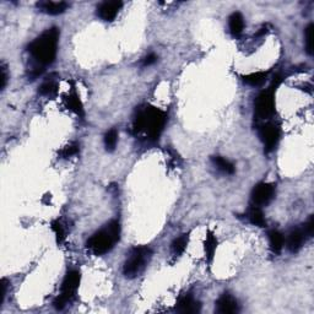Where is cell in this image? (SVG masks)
<instances>
[{
    "label": "cell",
    "instance_id": "6da1fadb",
    "mask_svg": "<svg viewBox=\"0 0 314 314\" xmlns=\"http://www.w3.org/2000/svg\"><path fill=\"white\" fill-rule=\"evenodd\" d=\"M167 116L162 109L153 106L139 108L133 119L131 131L135 135L144 134L148 141H157L164 131Z\"/></svg>",
    "mask_w": 314,
    "mask_h": 314
},
{
    "label": "cell",
    "instance_id": "7a4b0ae2",
    "mask_svg": "<svg viewBox=\"0 0 314 314\" xmlns=\"http://www.w3.org/2000/svg\"><path fill=\"white\" fill-rule=\"evenodd\" d=\"M58 41H59V30L53 27L48 28L31 43L28 50L35 59L36 64L43 67L54 62L57 57Z\"/></svg>",
    "mask_w": 314,
    "mask_h": 314
},
{
    "label": "cell",
    "instance_id": "3957f363",
    "mask_svg": "<svg viewBox=\"0 0 314 314\" xmlns=\"http://www.w3.org/2000/svg\"><path fill=\"white\" fill-rule=\"evenodd\" d=\"M121 237V226L118 221H111L102 230L96 232L87 241V248L94 254L102 255L108 253Z\"/></svg>",
    "mask_w": 314,
    "mask_h": 314
},
{
    "label": "cell",
    "instance_id": "277c9868",
    "mask_svg": "<svg viewBox=\"0 0 314 314\" xmlns=\"http://www.w3.org/2000/svg\"><path fill=\"white\" fill-rule=\"evenodd\" d=\"M281 82V77L276 76L269 89L260 92L254 102V112L257 118L266 119L275 113V91Z\"/></svg>",
    "mask_w": 314,
    "mask_h": 314
},
{
    "label": "cell",
    "instance_id": "5b68a950",
    "mask_svg": "<svg viewBox=\"0 0 314 314\" xmlns=\"http://www.w3.org/2000/svg\"><path fill=\"white\" fill-rule=\"evenodd\" d=\"M151 259V250L147 247H136L129 253L124 263V275L126 277H135L145 269Z\"/></svg>",
    "mask_w": 314,
    "mask_h": 314
},
{
    "label": "cell",
    "instance_id": "8992f818",
    "mask_svg": "<svg viewBox=\"0 0 314 314\" xmlns=\"http://www.w3.org/2000/svg\"><path fill=\"white\" fill-rule=\"evenodd\" d=\"M80 280H81V275L76 270H72L67 274L64 281L62 284V290H60V294L57 297L53 306L57 309H63L65 307V304L75 296L76 290L80 285Z\"/></svg>",
    "mask_w": 314,
    "mask_h": 314
},
{
    "label": "cell",
    "instance_id": "52a82bcc",
    "mask_svg": "<svg viewBox=\"0 0 314 314\" xmlns=\"http://www.w3.org/2000/svg\"><path fill=\"white\" fill-rule=\"evenodd\" d=\"M260 140L264 144V147L267 152L274 150L276 147L280 139V129L275 124L266 123L263 124L259 129Z\"/></svg>",
    "mask_w": 314,
    "mask_h": 314
},
{
    "label": "cell",
    "instance_id": "ba28073f",
    "mask_svg": "<svg viewBox=\"0 0 314 314\" xmlns=\"http://www.w3.org/2000/svg\"><path fill=\"white\" fill-rule=\"evenodd\" d=\"M275 195V188L272 184L259 183L252 192V200L254 205H267Z\"/></svg>",
    "mask_w": 314,
    "mask_h": 314
},
{
    "label": "cell",
    "instance_id": "9c48e42d",
    "mask_svg": "<svg viewBox=\"0 0 314 314\" xmlns=\"http://www.w3.org/2000/svg\"><path fill=\"white\" fill-rule=\"evenodd\" d=\"M123 6L121 1H104L97 9V14L103 21H113Z\"/></svg>",
    "mask_w": 314,
    "mask_h": 314
},
{
    "label": "cell",
    "instance_id": "30bf717a",
    "mask_svg": "<svg viewBox=\"0 0 314 314\" xmlns=\"http://www.w3.org/2000/svg\"><path fill=\"white\" fill-rule=\"evenodd\" d=\"M216 311L221 314H233L240 311V306L235 297L228 293H223L216 302Z\"/></svg>",
    "mask_w": 314,
    "mask_h": 314
},
{
    "label": "cell",
    "instance_id": "8fae6325",
    "mask_svg": "<svg viewBox=\"0 0 314 314\" xmlns=\"http://www.w3.org/2000/svg\"><path fill=\"white\" fill-rule=\"evenodd\" d=\"M304 240H306V235H304L303 230L302 228H296V230H292L291 232L289 233V237H287V248H289L290 252L296 253L301 249L302 244H303Z\"/></svg>",
    "mask_w": 314,
    "mask_h": 314
},
{
    "label": "cell",
    "instance_id": "7c38bea8",
    "mask_svg": "<svg viewBox=\"0 0 314 314\" xmlns=\"http://www.w3.org/2000/svg\"><path fill=\"white\" fill-rule=\"evenodd\" d=\"M37 8L41 11L49 15H59L68 9V4L64 1H40Z\"/></svg>",
    "mask_w": 314,
    "mask_h": 314
},
{
    "label": "cell",
    "instance_id": "4fadbf2b",
    "mask_svg": "<svg viewBox=\"0 0 314 314\" xmlns=\"http://www.w3.org/2000/svg\"><path fill=\"white\" fill-rule=\"evenodd\" d=\"M176 311L179 313H198L200 311V303L192 296H183L177 303Z\"/></svg>",
    "mask_w": 314,
    "mask_h": 314
},
{
    "label": "cell",
    "instance_id": "5bb4252c",
    "mask_svg": "<svg viewBox=\"0 0 314 314\" xmlns=\"http://www.w3.org/2000/svg\"><path fill=\"white\" fill-rule=\"evenodd\" d=\"M65 104H67L68 108H69L70 111L74 112L76 116L81 117V118L85 116V111H84V106H82V102L75 90H72V92H69V95L65 97Z\"/></svg>",
    "mask_w": 314,
    "mask_h": 314
},
{
    "label": "cell",
    "instance_id": "9a60e30c",
    "mask_svg": "<svg viewBox=\"0 0 314 314\" xmlns=\"http://www.w3.org/2000/svg\"><path fill=\"white\" fill-rule=\"evenodd\" d=\"M267 238H269L270 249H271L272 253H275V254H279L285 244L284 236H282L279 231L271 230L267 233Z\"/></svg>",
    "mask_w": 314,
    "mask_h": 314
},
{
    "label": "cell",
    "instance_id": "2e32d148",
    "mask_svg": "<svg viewBox=\"0 0 314 314\" xmlns=\"http://www.w3.org/2000/svg\"><path fill=\"white\" fill-rule=\"evenodd\" d=\"M228 27H230V32L233 36H238L242 33L243 28H244V20L243 16L240 13H233L228 19Z\"/></svg>",
    "mask_w": 314,
    "mask_h": 314
},
{
    "label": "cell",
    "instance_id": "e0dca14e",
    "mask_svg": "<svg viewBox=\"0 0 314 314\" xmlns=\"http://www.w3.org/2000/svg\"><path fill=\"white\" fill-rule=\"evenodd\" d=\"M213 164L218 171H221L222 173L225 174H233L235 173V166H233L232 162H230L228 160L223 159L221 156H214L213 159Z\"/></svg>",
    "mask_w": 314,
    "mask_h": 314
},
{
    "label": "cell",
    "instance_id": "ac0fdd59",
    "mask_svg": "<svg viewBox=\"0 0 314 314\" xmlns=\"http://www.w3.org/2000/svg\"><path fill=\"white\" fill-rule=\"evenodd\" d=\"M188 242H189L188 235H182L179 236L178 238H176L171 245V250L173 257H181V255L184 253V250L187 249Z\"/></svg>",
    "mask_w": 314,
    "mask_h": 314
},
{
    "label": "cell",
    "instance_id": "d6986e66",
    "mask_svg": "<svg viewBox=\"0 0 314 314\" xmlns=\"http://www.w3.org/2000/svg\"><path fill=\"white\" fill-rule=\"evenodd\" d=\"M266 79H267L266 72H252V74L243 76V81L248 85H252V86H260V85H263L265 81H266Z\"/></svg>",
    "mask_w": 314,
    "mask_h": 314
},
{
    "label": "cell",
    "instance_id": "ffe728a7",
    "mask_svg": "<svg viewBox=\"0 0 314 314\" xmlns=\"http://www.w3.org/2000/svg\"><path fill=\"white\" fill-rule=\"evenodd\" d=\"M248 218H249V221L253 225L258 226V227H264V226L266 225L264 214H263V211L260 210L258 206H253V208L250 209L249 213H248Z\"/></svg>",
    "mask_w": 314,
    "mask_h": 314
},
{
    "label": "cell",
    "instance_id": "44dd1931",
    "mask_svg": "<svg viewBox=\"0 0 314 314\" xmlns=\"http://www.w3.org/2000/svg\"><path fill=\"white\" fill-rule=\"evenodd\" d=\"M216 247H217V240H216V237L213 235V233L209 232L208 236H206V240H205V253H206V257H208L209 262H210V260H213L214 254H215Z\"/></svg>",
    "mask_w": 314,
    "mask_h": 314
},
{
    "label": "cell",
    "instance_id": "7402d4cb",
    "mask_svg": "<svg viewBox=\"0 0 314 314\" xmlns=\"http://www.w3.org/2000/svg\"><path fill=\"white\" fill-rule=\"evenodd\" d=\"M58 92V85L54 80H46L40 86V94L43 96H55Z\"/></svg>",
    "mask_w": 314,
    "mask_h": 314
},
{
    "label": "cell",
    "instance_id": "603a6c76",
    "mask_svg": "<svg viewBox=\"0 0 314 314\" xmlns=\"http://www.w3.org/2000/svg\"><path fill=\"white\" fill-rule=\"evenodd\" d=\"M118 143V131L116 129H111L104 135V146L107 151H113Z\"/></svg>",
    "mask_w": 314,
    "mask_h": 314
},
{
    "label": "cell",
    "instance_id": "cb8c5ba5",
    "mask_svg": "<svg viewBox=\"0 0 314 314\" xmlns=\"http://www.w3.org/2000/svg\"><path fill=\"white\" fill-rule=\"evenodd\" d=\"M304 38H306V49L309 54L313 53V25L307 26L306 32H304Z\"/></svg>",
    "mask_w": 314,
    "mask_h": 314
},
{
    "label": "cell",
    "instance_id": "d4e9b609",
    "mask_svg": "<svg viewBox=\"0 0 314 314\" xmlns=\"http://www.w3.org/2000/svg\"><path fill=\"white\" fill-rule=\"evenodd\" d=\"M77 152H79V145L74 143L65 146V147L60 151V156L64 157V159H69V157H72L74 155H76Z\"/></svg>",
    "mask_w": 314,
    "mask_h": 314
},
{
    "label": "cell",
    "instance_id": "484cf974",
    "mask_svg": "<svg viewBox=\"0 0 314 314\" xmlns=\"http://www.w3.org/2000/svg\"><path fill=\"white\" fill-rule=\"evenodd\" d=\"M52 230H53V232H54L55 237H57V242L62 243L65 238V232H64V228H63L62 223H60L59 221H54V222L52 223Z\"/></svg>",
    "mask_w": 314,
    "mask_h": 314
},
{
    "label": "cell",
    "instance_id": "4316f807",
    "mask_svg": "<svg viewBox=\"0 0 314 314\" xmlns=\"http://www.w3.org/2000/svg\"><path fill=\"white\" fill-rule=\"evenodd\" d=\"M302 230H303L306 237H312V235H313V231H314V217L313 216H311V217L307 220V222L304 223L303 227H302Z\"/></svg>",
    "mask_w": 314,
    "mask_h": 314
},
{
    "label": "cell",
    "instance_id": "83f0119b",
    "mask_svg": "<svg viewBox=\"0 0 314 314\" xmlns=\"http://www.w3.org/2000/svg\"><path fill=\"white\" fill-rule=\"evenodd\" d=\"M0 72H1V76H0V89L4 90V87L6 86V82H8V72H6L5 65H1Z\"/></svg>",
    "mask_w": 314,
    "mask_h": 314
},
{
    "label": "cell",
    "instance_id": "f1b7e54d",
    "mask_svg": "<svg viewBox=\"0 0 314 314\" xmlns=\"http://www.w3.org/2000/svg\"><path fill=\"white\" fill-rule=\"evenodd\" d=\"M156 62H157V55L155 53H150L143 59V65L144 67H150V65L155 64Z\"/></svg>",
    "mask_w": 314,
    "mask_h": 314
},
{
    "label": "cell",
    "instance_id": "f546056e",
    "mask_svg": "<svg viewBox=\"0 0 314 314\" xmlns=\"http://www.w3.org/2000/svg\"><path fill=\"white\" fill-rule=\"evenodd\" d=\"M0 285H1V298H0V303H3L6 296V290H8V281L5 279H3L1 282H0Z\"/></svg>",
    "mask_w": 314,
    "mask_h": 314
}]
</instances>
